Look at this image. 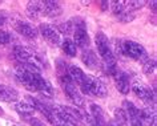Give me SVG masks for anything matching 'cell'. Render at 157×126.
<instances>
[{"label": "cell", "instance_id": "1", "mask_svg": "<svg viewBox=\"0 0 157 126\" xmlns=\"http://www.w3.org/2000/svg\"><path fill=\"white\" fill-rule=\"evenodd\" d=\"M96 46H97V52L103 58L104 62V70L108 74H113V72L117 69V64H116V58L113 54V50L109 45V40L103 32H99L96 35Z\"/></svg>", "mask_w": 157, "mask_h": 126}, {"label": "cell", "instance_id": "2", "mask_svg": "<svg viewBox=\"0 0 157 126\" xmlns=\"http://www.w3.org/2000/svg\"><path fill=\"white\" fill-rule=\"evenodd\" d=\"M13 57L20 62V65H24V66H27V68L40 73V70L43 68L41 60L39 58L37 54L35 53V50L28 48V46L16 45L13 48Z\"/></svg>", "mask_w": 157, "mask_h": 126}, {"label": "cell", "instance_id": "3", "mask_svg": "<svg viewBox=\"0 0 157 126\" xmlns=\"http://www.w3.org/2000/svg\"><path fill=\"white\" fill-rule=\"evenodd\" d=\"M80 90L84 94L88 96H96L99 98H104L108 94V88L105 85V82L99 77L95 76H85L83 84L80 86Z\"/></svg>", "mask_w": 157, "mask_h": 126}, {"label": "cell", "instance_id": "4", "mask_svg": "<svg viewBox=\"0 0 157 126\" xmlns=\"http://www.w3.org/2000/svg\"><path fill=\"white\" fill-rule=\"evenodd\" d=\"M121 54L127 57H131L133 60L144 62L145 60H148V53L145 48L139 43L133 41V40H124L121 41Z\"/></svg>", "mask_w": 157, "mask_h": 126}, {"label": "cell", "instance_id": "5", "mask_svg": "<svg viewBox=\"0 0 157 126\" xmlns=\"http://www.w3.org/2000/svg\"><path fill=\"white\" fill-rule=\"evenodd\" d=\"M60 84L63 86V90H64L65 94H67V97H68L76 106L83 108L84 106V98L80 94V92L77 90V86L75 85L72 82V80L69 78L67 72L64 74H60Z\"/></svg>", "mask_w": 157, "mask_h": 126}, {"label": "cell", "instance_id": "6", "mask_svg": "<svg viewBox=\"0 0 157 126\" xmlns=\"http://www.w3.org/2000/svg\"><path fill=\"white\" fill-rule=\"evenodd\" d=\"M73 37H75V45L78 46V48L87 49V46H89L91 44V39H89V35L87 32V27H85V23L81 20L80 17H75L73 19Z\"/></svg>", "mask_w": 157, "mask_h": 126}, {"label": "cell", "instance_id": "7", "mask_svg": "<svg viewBox=\"0 0 157 126\" xmlns=\"http://www.w3.org/2000/svg\"><path fill=\"white\" fill-rule=\"evenodd\" d=\"M131 89L140 100H143L149 108H155V93L151 90L148 85H145L141 80H135L131 84Z\"/></svg>", "mask_w": 157, "mask_h": 126}, {"label": "cell", "instance_id": "8", "mask_svg": "<svg viewBox=\"0 0 157 126\" xmlns=\"http://www.w3.org/2000/svg\"><path fill=\"white\" fill-rule=\"evenodd\" d=\"M39 31H40L41 36L45 39L49 44L52 45H60L61 44V35L59 33L57 28L52 24H48V23H43L39 27Z\"/></svg>", "mask_w": 157, "mask_h": 126}, {"label": "cell", "instance_id": "9", "mask_svg": "<svg viewBox=\"0 0 157 126\" xmlns=\"http://www.w3.org/2000/svg\"><path fill=\"white\" fill-rule=\"evenodd\" d=\"M15 31L17 33H20L21 36H24L27 39H36L39 35V29L36 27H33L31 23L24 21V20H13L12 23Z\"/></svg>", "mask_w": 157, "mask_h": 126}, {"label": "cell", "instance_id": "10", "mask_svg": "<svg viewBox=\"0 0 157 126\" xmlns=\"http://www.w3.org/2000/svg\"><path fill=\"white\" fill-rule=\"evenodd\" d=\"M113 80H115V85L117 90L121 93V94H128L129 90H131V82H129V77L125 74L123 70L120 69H116L112 74Z\"/></svg>", "mask_w": 157, "mask_h": 126}, {"label": "cell", "instance_id": "11", "mask_svg": "<svg viewBox=\"0 0 157 126\" xmlns=\"http://www.w3.org/2000/svg\"><path fill=\"white\" fill-rule=\"evenodd\" d=\"M40 6H41V16L57 17V16H60L63 12V8L59 2L45 0V2H40Z\"/></svg>", "mask_w": 157, "mask_h": 126}, {"label": "cell", "instance_id": "12", "mask_svg": "<svg viewBox=\"0 0 157 126\" xmlns=\"http://www.w3.org/2000/svg\"><path fill=\"white\" fill-rule=\"evenodd\" d=\"M0 101L3 102H17L19 92L12 86L0 85Z\"/></svg>", "mask_w": 157, "mask_h": 126}, {"label": "cell", "instance_id": "13", "mask_svg": "<svg viewBox=\"0 0 157 126\" xmlns=\"http://www.w3.org/2000/svg\"><path fill=\"white\" fill-rule=\"evenodd\" d=\"M81 60H83V62L88 66L89 69L96 70V69L101 68V64H100L99 58H97L96 53L93 52V50H89V49L87 50V49H85L83 52V54H81Z\"/></svg>", "mask_w": 157, "mask_h": 126}, {"label": "cell", "instance_id": "14", "mask_svg": "<svg viewBox=\"0 0 157 126\" xmlns=\"http://www.w3.org/2000/svg\"><path fill=\"white\" fill-rule=\"evenodd\" d=\"M140 121L144 126H156V112L155 108L140 109Z\"/></svg>", "mask_w": 157, "mask_h": 126}, {"label": "cell", "instance_id": "15", "mask_svg": "<svg viewBox=\"0 0 157 126\" xmlns=\"http://www.w3.org/2000/svg\"><path fill=\"white\" fill-rule=\"evenodd\" d=\"M67 73H68V76H69L71 80H72L73 84L77 85V86H80L81 84H83L84 78H85V76H87V74H85L83 70L76 65H71L68 68V70H67Z\"/></svg>", "mask_w": 157, "mask_h": 126}, {"label": "cell", "instance_id": "16", "mask_svg": "<svg viewBox=\"0 0 157 126\" xmlns=\"http://www.w3.org/2000/svg\"><path fill=\"white\" fill-rule=\"evenodd\" d=\"M25 11H27V15H28L29 19H33V20H36V19H39V17L41 16V6H40V2L31 0V2L27 3Z\"/></svg>", "mask_w": 157, "mask_h": 126}, {"label": "cell", "instance_id": "17", "mask_svg": "<svg viewBox=\"0 0 157 126\" xmlns=\"http://www.w3.org/2000/svg\"><path fill=\"white\" fill-rule=\"evenodd\" d=\"M91 117L93 122H96L99 126H104L105 125V116H104V112L100 106H97L95 104L91 105Z\"/></svg>", "mask_w": 157, "mask_h": 126}, {"label": "cell", "instance_id": "18", "mask_svg": "<svg viewBox=\"0 0 157 126\" xmlns=\"http://www.w3.org/2000/svg\"><path fill=\"white\" fill-rule=\"evenodd\" d=\"M61 49L64 50V53L69 57H75L77 53V46L75 45L73 40H69V39L61 40Z\"/></svg>", "mask_w": 157, "mask_h": 126}, {"label": "cell", "instance_id": "19", "mask_svg": "<svg viewBox=\"0 0 157 126\" xmlns=\"http://www.w3.org/2000/svg\"><path fill=\"white\" fill-rule=\"evenodd\" d=\"M15 108H16V112L19 114H21V116H25V117L32 116V114L35 113V109L31 106L29 102H27V101H19Z\"/></svg>", "mask_w": 157, "mask_h": 126}, {"label": "cell", "instance_id": "20", "mask_svg": "<svg viewBox=\"0 0 157 126\" xmlns=\"http://www.w3.org/2000/svg\"><path fill=\"white\" fill-rule=\"evenodd\" d=\"M109 6H111L112 12L115 13L116 16L123 15L125 11L128 9V2H123V0H120V2H111Z\"/></svg>", "mask_w": 157, "mask_h": 126}, {"label": "cell", "instance_id": "21", "mask_svg": "<svg viewBox=\"0 0 157 126\" xmlns=\"http://www.w3.org/2000/svg\"><path fill=\"white\" fill-rule=\"evenodd\" d=\"M124 112L127 113L128 118H140V109L135 104H132L129 101H124Z\"/></svg>", "mask_w": 157, "mask_h": 126}, {"label": "cell", "instance_id": "22", "mask_svg": "<svg viewBox=\"0 0 157 126\" xmlns=\"http://www.w3.org/2000/svg\"><path fill=\"white\" fill-rule=\"evenodd\" d=\"M128 122V117L127 113L123 109H116L115 110V124L116 126H123Z\"/></svg>", "mask_w": 157, "mask_h": 126}, {"label": "cell", "instance_id": "23", "mask_svg": "<svg viewBox=\"0 0 157 126\" xmlns=\"http://www.w3.org/2000/svg\"><path fill=\"white\" fill-rule=\"evenodd\" d=\"M57 31H59V33H64V35H69V33H72L73 32V21L72 20H69V21H67V23H61V24H59L57 27Z\"/></svg>", "mask_w": 157, "mask_h": 126}, {"label": "cell", "instance_id": "24", "mask_svg": "<svg viewBox=\"0 0 157 126\" xmlns=\"http://www.w3.org/2000/svg\"><path fill=\"white\" fill-rule=\"evenodd\" d=\"M143 70H144V73H147V74L155 73L156 72V61L155 60H151V58L145 60L143 62Z\"/></svg>", "mask_w": 157, "mask_h": 126}, {"label": "cell", "instance_id": "25", "mask_svg": "<svg viewBox=\"0 0 157 126\" xmlns=\"http://www.w3.org/2000/svg\"><path fill=\"white\" fill-rule=\"evenodd\" d=\"M11 40H12V36H11V33L7 32V31H4V29H0V45L10 44Z\"/></svg>", "mask_w": 157, "mask_h": 126}, {"label": "cell", "instance_id": "26", "mask_svg": "<svg viewBox=\"0 0 157 126\" xmlns=\"http://www.w3.org/2000/svg\"><path fill=\"white\" fill-rule=\"evenodd\" d=\"M133 19H135V12H132V11H129V9H127L123 15H120V16H119V20L123 21V23L132 21Z\"/></svg>", "mask_w": 157, "mask_h": 126}, {"label": "cell", "instance_id": "27", "mask_svg": "<svg viewBox=\"0 0 157 126\" xmlns=\"http://www.w3.org/2000/svg\"><path fill=\"white\" fill-rule=\"evenodd\" d=\"M145 4H147V2H144V0H141V2H128V9L133 12V11H136V9L143 8Z\"/></svg>", "mask_w": 157, "mask_h": 126}, {"label": "cell", "instance_id": "28", "mask_svg": "<svg viewBox=\"0 0 157 126\" xmlns=\"http://www.w3.org/2000/svg\"><path fill=\"white\" fill-rule=\"evenodd\" d=\"M128 126H144L141 124L140 118H128V122H127Z\"/></svg>", "mask_w": 157, "mask_h": 126}, {"label": "cell", "instance_id": "29", "mask_svg": "<svg viewBox=\"0 0 157 126\" xmlns=\"http://www.w3.org/2000/svg\"><path fill=\"white\" fill-rule=\"evenodd\" d=\"M3 24H4V17H3L2 15H0V27H2Z\"/></svg>", "mask_w": 157, "mask_h": 126}]
</instances>
